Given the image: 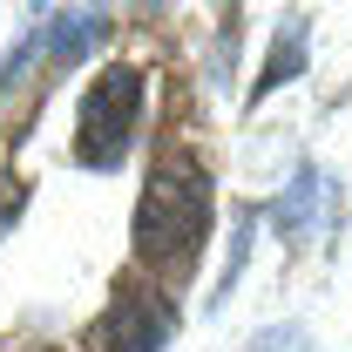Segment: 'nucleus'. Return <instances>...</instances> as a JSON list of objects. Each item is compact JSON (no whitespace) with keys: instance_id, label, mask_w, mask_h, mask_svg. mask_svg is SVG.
<instances>
[{"instance_id":"7ed1b4c3","label":"nucleus","mask_w":352,"mask_h":352,"mask_svg":"<svg viewBox=\"0 0 352 352\" xmlns=\"http://www.w3.org/2000/svg\"><path fill=\"white\" fill-rule=\"evenodd\" d=\"M170 332V298L149 285H122L116 311L102 318V352H156Z\"/></svg>"},{"instance_id":"39448f33","label":"nucleus","mask_w":352,"mask_h":352,"mask_svg":"<svg viewBox=\"0 0 352 352\" xmlns=\"http://www.w3.org/2000/svg\"><path fill=\"white\" fill-rule=\"evenodd\" d=\"M14 217H21V183H14V176H0V230H7Z\"/></svg>"},{"instance_id":"f03ea898","label":"nucleus","mask_w":352,"mask_h":352,"mask_svg":"<svg viewBox=\"0 0 352 352\" xmlns=\"http://www.w3.org/2000/svg\"><path fill=\"white\" fill-rule=\"evenodd\" d=\"M135 116H142V68L135 61H109L88 82L82 109H75V156L88 170H116L122 149H129Z\"/></svg>"},{"instance_id":"f257e3e1","label":"nucleus","mask_w":352,"mask_h":352,"mask_svg":"<svg viewBox=\"0 0 352 352\" xmlns=\"http://www.w3.org/2000/svg\"><path fill=\"white\" fill-rule=\"evenodd\" d=\"M204 230H210V176L170 135L149 183H142V204H135V258H142V271L183 278L204 251Z\"/></svg>"},{"instance_id":"20e7f679","label":"nucleus","mask_w":352,"mask_h":352,"mask_svg":"<svg viewBox=\"0 0 352 352\" xmlns=\"http://www.w3.org/2000/svg\"><path fill=\"white\" fill-rule=\"evenodd\" d=\"M298 68H305V47H298V34H285V41L271 47V68H264L258 95H271V88H278V75H298Z\"/></svg>"}]
</instances>
